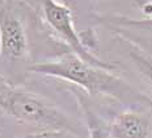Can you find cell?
I'll return each mask as SVG.
<instances>
[{
	"instance_id": "6da1fadb",
	"label": "cell",
	"mask_w": 152,
	"mask_h": 138,
	"mask_svg": "<svg viewBox=\"0 0 152 138\" xmlns=\"http://www.w3.org/2000/svg\"><path fill=\"white\" fill-rule=\"evenodd\" d=\"M29 70L41 75L67 80L92 95H106L121 103L152 107V99L140 94L125 80L113 75L110 70L92 66L72 53L55 61L31 65Z\"/></svg>"
},
{
	"instance_id": "7a4b0ae2",
	"label": "cell",
	"mask_w": 152,
	"mask_h": 138,
	"mask_svg": "<svg viewBox=\"0 0 152 138\" xmlns=\"http://www.w3.org/2000/svg\"><path fill=\"white\" fill-rule=\"evenodd\" d=\"M0 111L24 124L43 133L75 131L69 118L53 103L39 95L9 84L0 76Z\"/></svg>"
},
{
	"instance_id": "3957f363",
	"label": "cell",
	"mask_w": 152,
	"mask_h": 138,
	"mask_svg": "<svg viewBox=\"0 0 152 138\" xmlns=\"http://www.w3.org/2000/svg\"><path fill=\"white\" fill-rule=\"evenodd\" d=\"M42 12L47 25L67 45L72 54L77 55L79 58L94 67L110 70V71L114 69L113 65L104 62L99 57L94 55L89 47L85 45L83 38L80 37L75 28L72 12L68 5L63 4L58 0H42Z\"/></svg>"
},
{
	"instance_id": "277c9868",
	"label": "cell",
	"mask_w": 152,
	"mask_h": 138,
	"mask_svg": "<svg viewBox=\"0 0 152 138\" xmlns=\"http://www.w3.org/2000/svg\"><path fill=\"white\" fill-rule=\"evenodd\" d=\"M29 50L28 34L13 0H0V58L5 62L25 59Z\"/></svg>"
},
{
	"instance_id": "5b68a950",
	"label": "cell",
	"mask_w": 152,
	"mask_h": 138,
	"mask_svg": "<svg viewBox=\"0 0 152 138\" xmlns=\"http://www.w3.org/2000/svg\"><path fill=\"white\" fill-rule=\"evenodd\" d=\"M109 134L112 138H148L150 124L138 112L126 111L113 120Z\"/></svg>"
},
{
	"instance_id": "8992f818",
	"label": "cell",
	"mask_w": 152,
	"mask_h": 138,
	"mask_svg": "<svg viewBox=\"0 0 152 138\" xmlns=\"http://www.w3.org/2000/svg\"><path fill=\"white\" fill-rule=\"evenodd\" d=\"M97 21L112 28H126L142 32H152V17L131 18L126 16H97Z\"/></svg>"
},
{
	"instance_id": "52a82bcc",
	"label": "cell",
	"mask_w": 152,
	"mask_h": 138,
	"mask_svg": "<svg viewBox=\"0 0 152 138\" xmlns=\"http://www.w3.org/2000/svg\"><path fill=\"white\" fill-rule=\"evenodd\" d=\"M129 57L137 66L139 72L143 75V78L150 83L152 87V58L145 51H143L138 45L129 42Z\"/></svg>"
},
{
	"instance_id": "ba28073f",
	"label": "cell",
	"mask_w": 152,
	"mask_h": 138,
	"mask_svg": "<svg viewBox=\"0 0 152 138\" xmlns=\"http://www.w3.org/2000/svg\"><path fill=\"white\" fill-rule=\"evenodd\" d=\"M85 114H87V124H88V131H89L91 138H112L110 134L101 126L100 121L97 117L92 113L91 111L85 109Z\"/></svg>"
},
{
	"instance_id": "9c48e42d",
	"label": "cell",
	"mask_w": 152,
	"mask_h": 138,
	"mask_svg": "<svg viewBox=\"0 0 152 138\" xmlns=\"http://www.w3.org/2000/svg\"><path fill=\"white\" fill-rule=\"evenodd\" d=\"M132 3L144 15V17H152V0H132Z\"/></svg>"
}]
</instances>
